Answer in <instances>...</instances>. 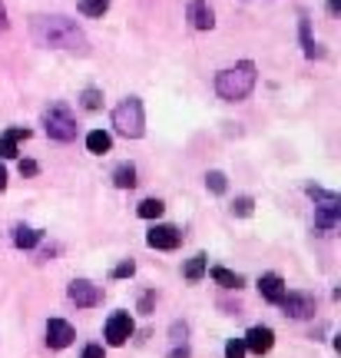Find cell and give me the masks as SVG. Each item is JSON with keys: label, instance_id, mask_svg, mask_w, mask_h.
Listing matches in <instances>:
<instances>
[{"label": "cell", "instance_id": "1", "mask_svg": "<svg viewBox=\"0 0 341 358\" xmlns=\"http://www.w3.org/2000/svg\"><path fill=\"white\" fill-rule=\"evenodd\" d=\"M30 37L37 47H50V50H70V53H87L89 40L80 30L76 20L64 13H40L30 20Z\"/></svg>", "mask_w": 341, "mask_h": 358}, {"label": "cell", "instance_id": "2", "mask_svg": "<svg viewBox=\"0 0 341 358\" xmlns=\"http://www.w3.org/2000/svg\"><path fill=\"white\" fill-rule=\"evenodd\" d=\"M255 80H259L255 64L252 60H242V64H235V66L219 70V77H215V93L228 103H239L255 90Z\"/></svg>", "mask_w": 341, "mask_h": 358}, {"label": "cell", "instance_id": "3", "mask_svg": "<svg viewBox=\"0 0 341 358\" xmlns=\"http://www.w3.org/2000/svg\"><path fill=\"white\" fill-rule=\"evenodd\" d=\"M113 127L116 133H123L129 140H139L146 133V113H143V100L139 96H126L113 110Z\"/></svg>", "mask_w": 341, "mask_h": 358}, {"label": "cell", "instance_id": "4", "mask_svg": "<svg viewBox=\"0 0 341 358\" xmlns=\"http://www.w3.org/2000/svg\"><path fill=\"white\" fill-rule=\"evenodd\" d=\"M43 129L47 136L57 143H73L76 140V116L66 110L64 103H53L43 110Z\"/></svg>", "mask_w": 341, "mask_h": 358}, {"label": "cell", "instance_id": "5", "mask_svg": "<svg viewBox=\"0 0 341 358\" xmlns=\"http://www.w3.org/2000/svg\"><path fill=\"white\" fill-rule=\"evenodd\" d=\"M278 306H282V312L289 319H312L318 302H315V295H308V292H285Z\"/></svg>", "mask_w": 341, "mask_h": 358}, {"label": "cell", "instance_id": "6", "mask_svg": "<svg viewBox=\"0 0 341 358\" xmlns=\"http://www.w3.org/2000/svg\"><path fill=\"white\" fill-rule=\"evenodd\" d=\"M66 295H70V302H73L76 308H93L103 302V289L93 285L89 279H73L70 289H66Z\"/></svg>", "mask_w": 341, "mask_h": 358}, {"label": "cell", "instance_id": "7", "mask_svg": "<svg viewBox=\"0 0 341 358\" xmlns=\"http://www.w3.org/2000/svg\"><path fill=\"white\" fill-rule=\"evenodd\" d=\"M133 329H136V325H133V315H129V312H113L110 322H106V342L116 348L126 345L129 338H133Z\"/></svg>", "mask_w": 341, "mask_h": 358}, {"label": "cell", "instance_id": "8", "mask_svg": "<svg viewBox=\"0 0 341 358\" xmlns=\"http://www.w3.org/2000/svg\"><path fill=\"white\" fill-rule=\"evenodd\" d=\"M245 352H252V355H266V352H272V345H275V332L268 329V325H252L249 332H245Z\"/></svg>", "mask_w": 341, "mask_h": 358}, {"label": "cell", "instance_id": "9", "mask_svg": "<svg viewBox=\"0 0 341 358\" xmlns=\"http://www.w3.org/2000/svg\"><path fill=\"white\" fill-rule=\"evenodd\" d=\"M179 243H182V232L176 229V226H152L150 232H146V245L150 249H179Z\"/></svg>", "mask_w": 341, "mask_h": 358}, {"label": "cell", "instance_id": "10", "mask_svg": "<svg viewBox=\"0 0 341 358\" xmlns=\"http://www.w3.org/2000/svg\"><path fill=\"white\" fill-rule=\"evenodd\" d=\"M73 338H76V332H73L70 322H64V319L47 322V345L50 348H70L73 345Z\"/></svg>", "mask_w": 341, "mask_h": 358}, {"label": "cell", "instance_id": "11", "mask_svg": "<svg viewBox=\"0 0 341 358\" xmlns=\"http://www.w3.org/2000/svg\"><path fill=\"white\" fill-rule=\"evenodd\" d=\"M259 292H262V299H266V302H282V295L289 292V289H285V279H282V275H278V272H266V275H262V279H259Z\"/></svg>", "mask_w": 341, "mask_h": 358}, {"label": "cell", "instance_id": "12", "mask_svg": "<svg viewBox=\"0 0 341 358\" xmlns=\"http://www.w3.org/2000/svg\"><path fill=\"white\" fill-rule=\"evenodd\" d=\"M186 13H189V24L196 27V30H212L215 27V13H212V7H209L205 0H192Z\"/></svg>", "mask_w": 341, "mask_h": 358}, {"label": "cell", "instance_id": "13", "mask_svg": "<svg viewBox=\"0 0 341 358\" xmlns=\"http://www.w3.org/2000/svg\"><path fill=\"white\" fill-rule=\"evenodd\" d=\"M20 140H30V129H24V127L7 129V133L0 136V159H13V156H17V143Z\"/></svg>", "mask_w": 341, "mask_h": 358}, {"label": "cell", "instance_id": "14", "mask_svg": "<svg viewBox=\"0 0 341 358\" xmlns=\"http://www.w3.org/2000/svg\"><path fill=\"white\" fill-rule=\"evenodd\" d=\"M305 192H308V199L315 203V209H341L338 192H328V189H321V186H305Z\"/></svg>", "mask_w": 341, "mask_h": 358}, {"label": "cell", "instance_id": "15", "mask_svg": "<svg viewBox=\"0 0 341 358\" xmlns=\"http://www.w3.org/2000/svg\"><path fill=\"white\" fill-rule=\"evenodd\" d=\"M298 34H302V47H305V57H308V60H315V57H325V53H321V47H318L315 40H312V24H308V17H298Z\"/></svg>", "mask_w": 341, "mask_h": 358}, {"label": "cell", "instance_id": "16", "mask_svg": "<svg viewBox=\"0 0 341 358\" xmlns=\"http://www.w3.org/2000/svg\"><path fill=\"white\" fill-rule=\"evenodd\" d=\"M40 243H43V232L40 229H30V226H17L13 229V245L17 249H34Z\"/></svg>", "mask_w": 341, "mask_h": 358}, {"label": "cell", "instance_id": "17", "mask_svg": "<svg viewBox=\"0 0 341 358\" xmlns=\"http://www.w3.org/2000/svg\"><path fill=\"white\" fill-rule=\"evenodd\" d=\"M87 150H89L93 156L110 153V150H113V136H110L106 129H93V133L87 136Z\"/></svg>", "mask_w": 341, "mask_h": 358}, {"label": "cell", "instance_id": "18", "mask_svg": "<svg viewBox=\"0 0 341 358\" xmlns=\"http://www.w3.org/2000/svg\"><path fill=\"white\" fill-rule=\"evenodd\" d=\"M113 186L116 189H133L136 186V166L133 163H119L113 169Z\"/></svg>", "mask_w": 341, "mask_h": 358}, {"label": "cell", "instance_id": "19", "mask_svg": "<svg viewBox=\"0 0 341 358\" xmlns=\"http://www.w3.org/2000/svg\"><path fill=\"white\" fill-rule=\"evenodd\" d=\"M212 279L222 285V289H242L245 285V279H242L239 272H232V268H226V266H215L212 268Z\"/></svg>", "mask_w": 341, "mask_h": 358}, {"label": "cell", "instance_id": "20", "mask_svg": "<svg viewBox=\"0 0 341 358\" xmlns=\"http://www.w3.org/2000/svg\"><path fill=\"white\" fill-rule=\"evenodd\" d=\"M205 268H209V259H205L203 252H199V256H192L189 262H186V268H182V275H186L189 282H199V279L205 275Z\"/></svg>", "mask_w": 341, "mask_h": 358}, {"label": "cell", "instance_id": "21", "mask_svg": "<svg viewBox=\"0 0 341 358\" xmlns=\"http://www.w3.org/2000/svg\"><path fill=\"white\" fill-rule=\"evenodd\" d=\"M136 213H139L143 219H159V216L166 213V203H163V199H143Z\"/></svg>", "mask_w": 341, "mask_h": 358}, {"label": "cell", "instance_id": "22", "mask_svg": "<svg viewBox=\"0 0 341 358\" xmlns=\"http://www.w3.org/2000/svg\"><path fill=\"white\" fill-rule=\"evenodd\" d=\"M205 189H209V192H215V196H222V192L228 189L226 173H219V169H212V173H205Z\"/></svg>", "mask_w": 341, "mask_h": 358}, {"label": "cell", "instance_id": "23", "mask_svg": "<svg viewBox=\"0 0 341 358\" xmlns=\"http://www.w3.org/2000/svg\"><path fill=\"white\" fill-rule=\"evenodd\" d=\"M106 10H110V0H80V13L87 17H103Z\"/></svg>", "mask_w": 341, "mask_h": 358}, {"label": "cell", "instance_id": "24", "mask_svg": "<svg viewBox=\"0 0 341 358\" xmlns=\"http://www.w3.org/2000/svg\"><path fill=\"white\" fill-rule=\"evenodd\" d=\"M252 209H255V199H252V196H239V199L232 203V216L245 219V216H252Z\"/></svg>", "mask_w": 341, "mask_h": 358}, {"label": "cell", "instance_id": "25", "mask_svg": "<svg viewBox=\"0 0 341 358\" xmlns=\"http://www.w3.org/2000/svg\"><path fill=\"white\" fill-rule=\"evenodd\" d=\"M80 100H83V110H100L103 106V93L100 90H83V93H80Z\"/></svg>", "mask_w": 341, "mask_h": 358}, {"label": "cell", "instance_id": "26", "mask_svg": "<svg viewBox=\"0 0 341 358\" xmlns=\"http://www.w3.org/2000/svg\"><path fill=\"white\" fill-rule=\"evenodd\" d=\"M226 358H245V342H242V338H228L226 342Z\"/></svg>", "mask_w": 341, "mask_h": 358}, {"label": "cell", "instance_id": "27", "mask_svg": "<svg viewBox=\"0 0 341 358\" xmlns=\"http://www.w3.org/2000/svg\"><path fill=\"white\" fill-rule=\"evenodd\" d=\"M169 335H173V345H182V342H186V335H189V325H186V322H173Z\"/></svg>", "mask_w": 341, "mask_h": 358}, {"label": "cell", "instance_id": "28", "mask_svg": "<svg viewBox=\"0 0 341 358\" xmlns=\"http://www.w3.org/2000/svg\"><path fill=\"white\" fill-rule=\"evenodd\" d=\"M133 272H136V262H133V259H126V262H119V266L113 268V279H129Z\"/></svg>", "mask_w": 341, "mask_h": 358}, {"label": "cell", "instance_id": "29", "mask_svg": "<svg viewBox=\"0 0 341 358\" xmlns=\"http://www.w3.org/2000/svg\"><path fill=\"white\" fill-rule=\"evenodd\" d=\"M152 306H156V292H146L143 299H139V312H143V315H150Z\"/></svg>", "mask_w": 341, "mask_h": 358}, {"label": "cell", "instance_id": "30", "mask_svg": "<svg viewBox=\"0 0 341 358\" xmlns=\"http://www.w3.org/2000/svg\"><path fill=\"white\" fill-rule=\"evenodd\" d=\"M166 358H192V348L186 345V342H182V345H173V352H169Z\"/></svg>", "mask_w": 341, "mask_h": 358}, {"label": "cell", "instance_id": "31", "mask_svg": "<svg viewBox=\"0 0 341 358\" xmlns=\"http://www.w3.org/2000/svg\"><path fill=\"white\" fill-rule=\"evenodd\" d=\"M20 173H24V176H37L40 166L34 163V159H20Z\"/></svg>", "mask_w": 341, "mask_h": 358}, {"label": "cell", "instance_id": "32", "mask_svg": "<svg viewBox=\"0 0 341 358\" xmlns=\"http://www.w3.org/2000/svg\"><path fill=\"white\" fill-rule=\"evenodd\" d=\"M80 358H103V348H100V345H87Z\"/></svg>", "mask_w": 341, "mask_h": 358}, {"label": "cell", "instance_id": "33", "mask_svg": "<svg viewBox=\"0 0 341 358\" xmlns=\"http://www.w3.org/2000/svg\"><path fill=\"white\" fill-rule=\"evenodd\" d=\"M7 189V169H3V163H0V192Z\"/></svg>", "mask_w": 341, "mask_h": 358}, {"label": "cell", "instance_id": "34", "mask_svg": "<svg viewBox=\"0 0 341 358\" xmlns=\"http://www.w3.org/2000/svg\"><path fill=\"white\" fill-rule=\"evenodd\" d=\"M338 10H341V0H328V13H335V17H338Z\"/></svg>", "mask_w": 341, "mask_h": 358}, {"label": "cell", "instance_id": "35", "mask_svg": "<svg viewBox=\"0 0 341 358\" xmlns=\"http://www.w3.org/2000/svg\"><path fill=\"white\" fill-rule=\"evenodd\" d=\"M0 30H7V10H3V3H0Z\"/></svg>", "mask_w": 341, "mask_h": 358}]
</instances>
